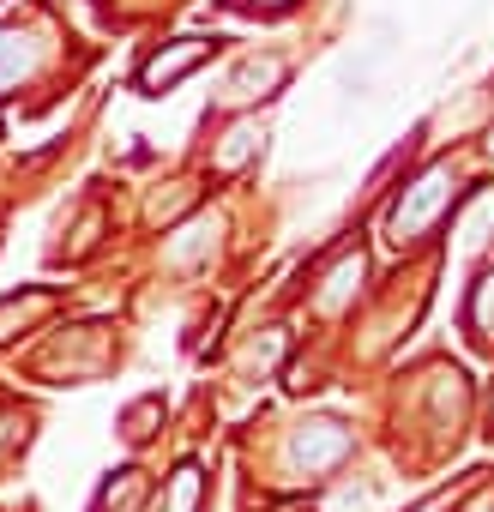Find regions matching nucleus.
I'll use <instances>...</instances> for the list:
<instances>
[{
    "label": "nucleus",
    "mask_w": 494,
    "mask_h": 512,
    "mask_svg": "<svg viewBox=\"0 0 494 512\" xmlns=\"http://www.w3.org/2000/svg\"><path fill=\"white\" fill-rule=\"evenodd\" d=\"M446 205H452V169H428V175H422L416 187H404V199L392 205V241H398V247L422 241Z\"/></svg>",
    "instance_id": "f257e3e1"
},
{
    "label": "nucleus",
    "mask_w": 494,
    "mask_h": 512,
    "mask_svg": "<svg viewBox=\"0 0 494 512\" xmlns=\"http://www.w3.org/2000/svg\"><path fill=\"white\" fill-rule=\"evenodd\" d=\"M217 55V37H175L169 49H157L145 67H139V97H163V91H175L199 61H211Z\"/></svg>",
    "instance_id": "f03ea898"
},
{
    "label": "nucleus",
    "mask_w": 494,
    "mask_h": 512,
    "mask_svg": "<svg viewBox=\"0 0 494 512\" xmlns=\"http://www.w3.org/2000/svg\"><path fill=\"white\" fill-rule=\"evenodd\" d=\"M278 85H284V61H278V55H247V61L229 73L223 97H229V103H254V97H272Z\"/></svg>",
    "instance_id": "7ed1b4c3"
},
{
    "label": "nucleus",
    "mask_w": 494,
    "mask_h": 512,
    "mask_svg": "<svg viewBox=\"0 0 494 512\" xmlns=\"http://www.w3.org/2000/svg\"><path fill=\"white\" fill-rule=\"evenodd\" d=\"M344 452H350V428L332 422V416H326V422H308V428L296 434V458H302V464H338Z\"/></svg>",
    "instance_id": "20e7f679"
},
{
    "label": "nucleus",
    "mask_w": 494,
    "mask_h": 512,
    "mask_svg": "<svg viewBox=\"0 0 494 512\" xmlns=\"http://www.w3.org/2000/svg\"><path fill=\"white\" fill-rule=\"evenodd\" d=\"M266 145V127L260 121H241V127H229V139H223V151H217V175H235L247 157H254Z\"/></svg>",
    "instance_id": "39448f33"
},
{
    "label": "nucleus",
    "mask_w": 494,
    "mask_h": 512,
    "mask_svg": "<svg viewBox=\"0 0 494 512\" xmlns=\"http://www.w3.org/2000/svg\"><path fill=\"white\" fill-rule=\"evenodd\" d=\"M199 506H205V476H199V464H181V470L169 476L163 512H199Z\"/></svg>",
    "instance_id": "423d86ee"
},
{
    "label": "nucleus",
    "mask_w": 494,
    "mask_h": 512,
    "mask_svg": "<svg viewBox=\"0 0 494 512\" xmlns=\"http://www.w3.org/2000/svg\"><path fill=\"white\" fill-rule=\"evenodd\" d=\"M356 278H362V253H356V260H344V266H338V278H332V290H326V308H338V302L350 296V284H356Z\"/></svg>",
    "instance_id": "0eeeda50"
},
{
    "label": "nucleus",
    "mask_w": 494,
    "mask_h": 512,
    "mask_svg": "<svg viewBox=\"0 0 494 512\" xmlns=\"http://www.w3.org/2000/svg\"><path fill=\"white\" fill-rule=\"evenodd\" d=\"M151 416H157V398H145V404H139V410H133V416H127V440H133V446H139V440H145V434H151V428H145V422H151Z\"/></svg>",
    "instance_id": "6e6552de"
},
{
    "label": "nucleus",
    "mask_w": 494,
    "mask_h": 512,
    "mask_svg": "<svg viewBox=\"0 0 494 512\" xmlns=\"http://www.w3.org/2000/svg\"><path fill=\"white\" fill-rule=\"evenodd\" d=\"M241 7H266V13H284V7H296V0H241Z\"/></svg>",
    "instance_id": "1a4fd4ad"
}]
</instances>
